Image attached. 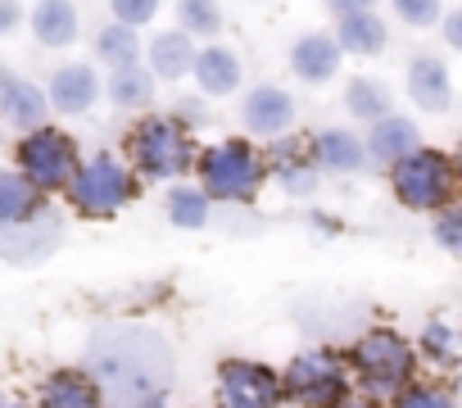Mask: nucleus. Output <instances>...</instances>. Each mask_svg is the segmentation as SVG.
Instances as JSON below:
<instances>
[{
	"instance_id": "1",
	"label": "nucleus",
	"mask_w": 462,
	"mask_h": 408,
	"mask_svg": "<svg viewBox=\"0 0 462 408\" xmlns=\"http://www.w3.org/2000/svg\"><path fill=\"white\" fill-rule=\"evenodd\" d=\"M109 408H141L163 394L172 376V358L159 336L136 331V327H105L91 340V367H87Z\"/></svg>"
},
{
	"instance_id": "2",
	"label": "nucleus",
	"mask_w": 462,
	"mask_h": 408,
	"mask_svg": "<svg viewBox=\"0 0 462 408\" xmlns=\"http://www.w3.org/2000/svg\"><path fill=\"white\" fill-rule=\"evenodd\" d=\"M349 372H354V385L367 394V399H381L390 403L399 390H408L412 381H421V354H417V340H408L403 331L394 327H367L363 336H354L349 345Z\"/></svg>"
},
{
	"instance_id": "3",
	"label": "nucleus",
	"mask_w": 462,
	"mask_h": 408,
	"mask_svg": "<svg viewBox=\"0 0 462 408\" xmlns=\"http://www.w3.org/2000/svg\"><path fill=\"white\" fill-rule=\"evenodd\" d=\"M199 159L190 127L177 114H145L127 132V163L141 181H172L186 177Z\"/></svg>"
},
{
	"instance_id": "4",
	"label": "nucleus",
	"mask_w": 462,
	"mask_h": 408,
	"mask_svg": "<svg viewBox=\"0 0 462 408\" xmlns=\"http://www.w3.org/2000/svg\"><path fill=\"white\" fill-rule=\"evenodd\" d=\"M195 172H199V190L208 199H222V204H250V199H259L263 181L273 177L268 172V154H259L245 136H226V141L199 150Z\"/></svg>"
},
{
	"instance_id": "5",
	"label": "nucleus",
	"mask_w": 462,
	"mask_h": 408,
	"mask_svg": "<svg viewBox=\"0 0 462 408\" xmlns=\"http://www.w3.org/2000/svg\"><path fill=\"white\" fill-rule=\"evenodd\" d=\"M282 385L291 408H336L354 394V372L340 349L309 345L282 367Z\"/></svg>"
},
{
	"instance_id": "6",
	"label": "nucleus",
	"mask_w": 462,
	"mask_h": 408,
	"mask_svg": "<svg viewBox=\"0 0 462 408\" xmlns=\"http://www.w3.org/2000/svg\"><path fill=\"white\" fill-rule=\"evenodd\" d=\"M457 163L453 154L435 150V145H417L408 159L390 163V190L403 209L412 214H439L444 204L457 199Z\"/></svg>"
},
{
	"instance_id": "7",
	"label": "nucleus",
	"mask_w": 462,
	"mask_h": 408,
	"mask_svg": "<svg viewBox=\"0 0 462 408\" xmlns=\"http://www.w3.org/2000/svg\"><path fill=\"white\" fill-rule=\"evenodd\" d=\"M64 195L73 204V214L100 223V218H114L118 209H127V204L141 195V177L132 172L127 159L100 150V154L82 159V168H78V177L69 181Z\"/></svg>"
},
{
	"instance_id": "8",
	"label": "nucleus",
	"mask_w": 462,
	"mask_h": 408,
	"mask_svg": "<svg viewBox=\"0 0 462 408\" xmlns=\"http://www.w3.org/2000/svg\"><path fill=\"white\" fill-rule=\"evenodd\" d=\"M14 163H19V172H23L42 195H64L69 181H73L78 168H82V154H78V141H73L64 127L46 123V127L19 136Z\"/></svg>"
},
{
	"instance_id": "9",
	"label": "nucleus",
	"mask_w": 462,
	"mask_h": 408,
	"mask_svg": "<svg viewBox=\"0 0 462 408\" xmlns=\"http://www.w3.org/2000/svg\"><path fill=\"white\" fill-rule=\"evenodd\" d=\"M217 408H286L282 372L259 358H222L213 381Z\"/></svg>"
},
{
	"instance_id": "10",
	"label": "nucleus",
	"mask_w": 462,
	"mask_h": 408,
	"mask_svg": "<svg viewBox=\"0 0 462 408\" xmlns=\"http://www.w3.org/2000/svg\"><path fill=\"white\" fill-rule=\"evenodd\" d=\"M295 118H300V105H295V96H291L286 87H277V82H259V87L245 91L241 123H245L250 136H273V141H277V136L295 132Z\"/></svg>"
},
{
	"instance_id": "11",
	"label": "nucleus",
	"mask_w": 462,
	"mask_h": 408,
	"mask_svg": "<svg viewBox=\"0 0 462 408\" xmlns=\"http://www.w3.org/2000/svg\"><path fill=\"white\" fill-rule=\"evenodd\" d=\"M100 91H105V82H100L96 64H82V60L60 64V69L51 73V82H46L51 109L64 114V118H82V114H91L96 100H100Z\"/></svg>"
},
{
	"instance_id": "12",
	"label": "nucleus",
	"mask_w": 462,
	"mask_h": 408,
	"mask_svg": "<svg viewBox=\"0 0 462 408\" xmlns=\"http://www.w3.org/2000/svg\"><path fill=\"white\" fill-rule=\"evenodd\" d=\"M403 87H408V100L421 109V114H448L453 109V73L439 55H412L408 69H403Z\"/></svg>"
},
{
	"instance_id": "13",
	"label": "nucleus",
	"mask_w": 462,
	"mask_h": 408,
	"mask_svg": "<svg viewBox=\"0 0 462 408\" xmlns=\"http://www.w3.org/2000/svg\"><path fill=\"white\" fill-rule=\"evenodd\" d=\"M268 172L282 181L286 195H313L318 190V177L322 168L313 163V150H309V136H277L273 154H268Z\"/></svg>"
},
{
	"instance_id": "14",
	"label": "nucleus",
	"mask_w": 462,
	"mask_h": 408,
	"mask_svg": "<svg viewBox=\"0 0 462 408\" xmlns=\"http://www.w3.org/2000/svg\"><path fill=\"white\" fill-rule=\"evenodd\" d=\"M345 64V51L336 42V32H304L295 46H291V73L304 82V87H327L336 82Z\"/></svg>"
},
{
	"instance_id": "15",
	"label": "nucleus",
	"mask_w": 462,
	"mask_h": 408,
	"mask_svg": "<svg viewBox=\"0 0 462 408\" xmlns=\"http://www.w3.org/2000/svg\"><path fill=\"white\" fill-rule=\"evenodd\" d=\"M190 78H195V87H199L204 100H222V96H231V91L245 82V69H241V55L231 51V46H222V42H204L199 55H195Z\"/></svg>"
},
{
	"instance_id": "16",
	"label": "nucleus",
	"mask_w": 462,
	"mask_h": 408,
	"mask_svg": "<svg viewBox=\"0 0 462 408\" xmlns=\"http://www.w3.org/2000/svg\"><path fill=\"white\" fill-rule=\"evenodd\" d=\"M37 408H109V403L87 367H55L37 390Z\"/></svg>"
},
{
	"instance_id": "17",
	"label": "nucleus",
	"mask_w": 462,
	"mask_h": 408,
	"mask_svg": "<svg viewBox=\"0 0 462 408\" xmlns=\"http://www.w3.org/2000/svg\"><path fill=\"white\" fill-rule=\"evenodd\" d=\"M309 150H313V163L322 172H336V177L363 172L372 163L367 159V141L358 132H349V127H322V132H313L309 136Z\"/></svg>"
},
{
	"instance_id": "18",
	"label": "nucleus",
	"mask_w": 462,
	"mask_h": 408,
	"mask_svg": "<svg viewBox=\"0 0 462 408\" xmlns=\"http://www.w3.org/2000/svg\"><path fill=\"white\" fill-rule=\"evenodd\" d=\"M28 28L37 37V46L46 51H69L82 37V14L73 0H37L28 10Z\"/></svg>"
},
{
	"instance_id": "19",
	"label": "nucleus",
	"mask_w": 462,
	"mask_h": 408,
	"mask_svg": "<svg viewBox=\"0 0 462 408\" xmlns=\"http://www.w3.org/2000/svg\"><path fill=\"white\" fill-rule=\"evenodd\" d=\"M55 246H60L55 214H37L32 223H19V227H0V255H5L10 264H37Z\"/></svg>"
},
{
	"instance_id": "20",
	"label": "nucleus",
	"mask_w": 462,
	"mask_h": 408,
	"mask_svg": "<svg viewBox=\"0 0 462 408\" xmlns=\"http://www.w3.org/2000/svg\"><path fill=\"white\" fill-rule=\"evenodd\" d=\"M195 55H199L195 37H186L181 28H168V32H159V37L145 46V69H150L159 82H181V78H190Z\"/></svg>"
},
{
	"instance_id": "21",
	"label": "nucleus",
	"mask_w": 462,
	"mask_h": 408,
	"mask_svg": "<svg viewBox=\"0 0 462 408\" xmlns=\"http://www.w3.org/2000/svg\"><path fill=\"white\" fill-rule=\"evenodd\" d=\"M367 159H376V163H399V159H408L417 145H421V132H417V123L412 118H403V114H390V118H381V123H372L367 127Z\"/></svg>"
},
{
	"instance_id": "22",
	"label": "nucleus",
	"mask_w": 462,
	"mask_h": 408,
	"mask_svg": "<svg viewBox=\"0 0 462 408\" xmlns=\"http://www.w3.org/2000/svg\"><path fill=\"white\" fill-rule=\"evenodd\" d=\"M46 214V195L19 172V168H0V227H19Z\"/></svg>"
},
{
	"instance_id": "23",
	"label": "nucleus",
	"mask_w": 462,
	"mask_h": 408,
	"mask_svg": "<svg viewBox=\"0 0 462 408\" xmlns=\"http://www.w3.org/2000/svg\"><path fill=\"white\" fill-rule=\"evenodd\" d=\"M336 42H340L345 55H363V60H372V55L385 51L390 28H385V19H381L376 10H372V14H345V19H336Z\"/></svg>"
},
{
	"instance_id": "24",
	"label": "nucleus",
	"mask_w": 462,
	"mask_h": 408,
	"mask_svg": "<svg viewBox=\"0 0 462 408\" xmlns=\"http://www.w3.org/2000/svg\"><path fill=\"white\" fill-rule=\"evenodd\" d=\"M154 91H159V78H154V73H150L145 64H132V69H114V73H109V82H105V96H109V105H114V109H123V114L150 109Z\"/></svg>"
},
{
	"instance_id": "25",
	"label": "nucleus",
	"mask_w": 462,
	"mask_h": 408,
	"mask_svg": "<svg viewBox=\"0 0 462 408\" xmlns=\"http://www.w3.org/2000/svg\"><path fill=\"white\" fill-rule=\"evenodd\" d=\"M51 114H55V109H51V96H46L37 82H23V78L10 87L5 105H0V118H10L19 132H37V127H46Z\"/></svg>"
},
{
	"instance_id": "26",
	"label": "nucleus",
	"mask_w": 462,
	"mask_h": 408,
	"mask_svg": "<svg viewBox=\"0 0 462 408\" xmlns=\"http://www.w3.org/2000/svg\"><path fill=\"white\" fill-rule=\"evenodd\" d=\"M345 114L354 123H367L372 127V123H381V118L394 114V96L376 78H349L345 82Z\"/></svg>"
},
{
	"instance_id": "27",
	"label": "nucleus",
	"mask_w": 462,
	"mask_h": 408,
	"mask_svg": "<svg viewBox=\"0 0 462 408\" xmlns=\"http://www.w3.org/2000/svg\"><path fill=\"white\" fill-rule=\"evenodd\" d=\"M145 46H141V32L136 28H123V23H105L96 32V60L114 73V69H132L141 64Z\"/></svg>"
},
{
	"instance_id": "28",
	"label": "nucleus",
	"mask_w": 462,
	"mask_h": 408,
	"mask_svg": "<svg viewBox=\"0 0 462 408\" xmlns=\"http://www.w3.org/2000/svg\"><path fill=\"white\" fill-rule=\"evenodd\" d=\"M163 209H168V223H172L177 232H199V227H208L213 199H208L199 186H172Z\"/></svg>"
},
{
	"instance_id": "29",
	"label": "nucleus",
	"mask_w": 462,
	"mask_h": 408,
	"mask_svg": "<svg viewBox=\"0 0 462 408\" xmlns=\"http://www.w3.org/2000/svg\"><path fill=\"white\" fill-rule=\"evenodd\" d=\"M417 354L430 363V367H457L462 358V336L444 322V318H430L417 336Z\"/></svg>"
},
{
	"instance_id": "30",
	"label": "nucleus",
	"mask_w": 462,
	"mask_h": 408,
	"mask_svg": "<svg viewBox=\"0 0 462 408\" xmlns=\"http://www.w3.org/2000/svg\"><path fill=\"white\" fill-rule=\"evenodd\" d=\"M222 5L217 0H177V28L186 37H199V42H213L222 32Z\"/></svg>"
},
{
	"instance_id": "31",
	"label": "nucleus",
	"mask_w": 462,
	"mask_h": 408,
	"mask_svg": "<svg viewBox=\"0 0 462 408\" xmlns=\"http://www.w3.org/2000/svg\"><path fill=\"white\" fill-rule=\"evenodd\" d=\"M390 408H457V394L439 381H412L408 390L390 399Z\"/></svg>"
},
{
	"instance_id": "32",
	"label": "nucleus",
	"mask_w": 462,
	"mask_h": 408,
	"mask_svg": "<svg viewBox=\"0 0 462 408\" xmlns=\"http://www.w3.org/2000/svg\"><path fill=\"white\" fill-rule=\"evenodd\" d=\"M430 236H435V246H439L444 255L462 259V195H457L453 204H444V209L435 214V227H430Z\"/></svg>"
},
{
	"instance_id": "33",
	"label": "nucleus",
	"mask_w": 462,
	"mask_h": 408,
	"mask_svg": "<svg viewBox=\"0 0 462 408\" xmlns=\"http://www.w3.org/2000/svg\"><path fill=\"white\" fill-rule=\"evenodd\" d=\"M390 10L403 28H439L444 0H390Z\"/></svg>"
},
{
	"instance_id": "34",
	"label": "nucleus",
	"mask_w": 462,
	"mask_h": 408,
	"mask_svg": "<svg viewBox=\"0 0 462 408\" xmlns=\"http://www.w3.org/2000/svg\"><path fill=\"white\" fill-rule=\"evenodd\" d=\"M109 14H114V23H123V28H145V23H154V14H159V0H109Z\"/></svg>"
},
{
	"instance_id": "35",
	"label": "nucleus",
	"mask_w": 462,
	"mask_h": 408,
	"mask_svg": "<svg viewBox=\"0 0 462 408\" xmlns=\"http://www.w3.org/2000/svg\"><path fill=\"white\" fill-rule=\"evenodd\" d=\"M28 10H23V0H0V37H14L23 28Z\"/></svg>"
},
{
	"instance_id": "36",
	"label": "nucleus",
	"mask_w": 462,
	"mask_h": 408,
	"mask_svg": "<svg viewBox=\"0 0 462 408\" xmlns=\"http://www.w3.org/2000/svg\"><path fill=\"white\" fill-rule=\"evenodd\" d=\"M439 32H444V46L462 55V5L444 10V19H439Z\"/></svg>"
},
{
	"instance_id": "37",
	"label": "nucleus",
	"mask_w": 462,
	"mask_h": 408,
	"mask_svg": "<svg viewBox=\"0 0 462 408\" xmlns=\"http://www.w3.org/2000/svg\"><path fill=\"white\" fill-rule=\"evenodd\" d=\"M376 5H381V0H327V10L336 19H345V14H372Z\"/></svg>"
},
{
	"instance_id": "38",
	"label": "nucleus",
	"mask_w": 462,
	"mask_h": 408,
	"mask_svg": "<svg viewBox=\"0 0 462 408\" xmlns=\"http://www.w3.org/2000/svg\"><path fill=\"white\" fill-rule=\"evenodd\" d=\"M336 408H385L381 399H367V394H349L345 403H336Z\"/></svg>"
},
{
	"instance_id": "39",
	"label": "nucleus",
	"mask_w": 462,
	"mask_h": 408,
	"mask_svg": "<svg viewBox=\"0 0 462 408\" xmlns=\"http://www.w3.org/2000/svg\"><path fill=\"white\" fill-rule=\"evenodd\" d=\"M19 82V73H10L5 64H0V105H5V96H10V87Z\"/></svg>"
},
{
	"instance_id": "40",
	"label": "nucleus",
	"mask_w": 462,
	"mask_h": 408,
	"mask_svg": "<svg viewBox=\"0 0 462 408\" xmlns=\"http://www.w3.org/2000/svg\"><path fill=\"white\" fill-rule=\"evenodd\" d=\"M0 408H28V403H19V399H5V394H0Z\"/></svg>"
},
{
	"instance_id": "41",
	"label": "nucleus",
	"mask_w": 462,
	"mask_h": 408,
	"mask_svg": "<svg viewBox=\"0 0 462 408\" xmlns=\"http://www.w3.org/2000/svg\"><path fill=\"white\" fill-rule=\"evenodd\" d=\"M141 408H168V403H163V394H159V399H150V403H141Z\"/></svg>"
},
{
	"instance_id": "42",
	"label": "nucleus",
	"mask_w": 462,
	"mask_h": 408,
	"mask_svg": "<svg viewBox=\"0 0 462 408\" xmlns=\"http://www.w3.org/2000/svg\"><path fill=\"white\" fill-rule=\"evenodd\" d=\"M453 163H457V181H462V145H457V154H453Z\"/></svg>"
},
{
	"instance_id": "43",
	"label": "nucleus",
	"mask_w": 462,
	"mask_h": 408,
	"mask_svg": "<svg viewBox=\"0 0 462 408\" xmlns=\"http://www.w3.org/2000/svg\"><path fill=\"white\" fill-rule=\"evenodd\" d=\"M453 394H457V408H462V381H457V390H453Z\"/></svg>"
}]
</instances>
